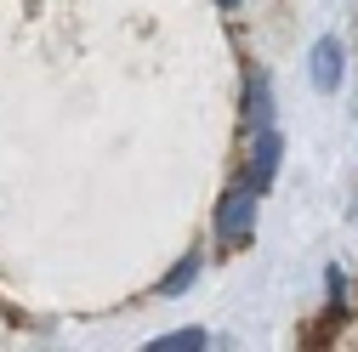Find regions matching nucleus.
Masks as SVG:
<instances>
[{
  "label": "nucleus",
  "instance_id": "nucleus-4",
  "mask_svg": "<svg viewBox=\"0 0 358 352\" xmlns=\"http://www.w3.org/2000/svg\"><path fill=\"white\" fill-rule=\"evenodd\" d=\"M245 119H250V131H267V125H273V85H267V74H250Z\"/></svg>",
  "mask_w": 358,
  "mask_h": 352
},
{
  "label": "nucleus",
  "instance_id": "nucleus-2",
  "mask_svg": "<svg viewBox=\"0 0 358 352\" xmlns=\"http://www.w3.org/2000/svg\"><path fill=\"white\" fill-rule=\"evenodd\" d=\"M307 68H313V85H319V91H336V85H341V68H347V52H341V40H336V34H324L319 46H313Z\"/></svg>",
  "mask_w": 358,
  "mask_h": 352
},
{
  "label": "nucleus",
  "instance_id": "nucleus-3",
  "mask_svg": "<svg viewBox=\"0 0 358 352\" xmlns=\"http://www.w3.org/2000/svg\"><path fill=\"white\" fill-rule=\"evenodd\" d=\"M273 176H279V137L267 125V131H250V188L262 193Z\"/></svg>",
  "mask_w": 358,
  "mask_h": 352
},
{
  "label": "nucleus",
  "instance_id": "nucleus-7",
  "mask_svg": "<svg viewBox=\"0 0 358 352\" xmlns=\"http://www.w3.org/2000/svg\"><path fill=\"white\" fill-rule=\"evenodd\" d=\"M222 6H239V0H222Z\"/></svg>",
  "mask_w": 358,
  "mask_h": 352
},
{
  "label": "nucleus",
  "instance_id": "nucleus-1",
  "mask_svg": "<svg viewBox=\"0 0 358 352\" xmlns=\"http://www.w3.org/2000/svg\"><path fill=\"white\" fill-rule=\"evenodd\" d=\"M250 228H256V188H234L216 205V239L222 244H245Z\"/></svg>",
  "mask_w": 358,
  "mask_h": 352
},
{
  "label": "nucleus",
  "instance_id": "nucleus-6",
  "mask_svg": "<svg viewBox=\"0 0 358 352\" xmlns=\"http://www.w3.org/2000/svg\"><path fill=\"white\" fill-rule=\"evenodd\" d=\"M199 279V256H188V261H176V267L165 273V284H159V295H182L188 284Z\"/></svg>",
  "mask_w": 358,
  "mask_h": 352
},
{
  "label": "nucleus",
  "instance_id": "nucleus-5",
  "mask_svg": "<svg viewBox=\"0 0 358 352\" xmlns=\"http://www.w3.org/2000/svg\"><path fill=\"white\" fill-rule=\"evenodd\" d=\"M205 341H210L205 330H171V335H159V341H154V352H199Z\"/></svg>",
  "mask_w": 358,
  "mask_h": 352
}]
</instances>
